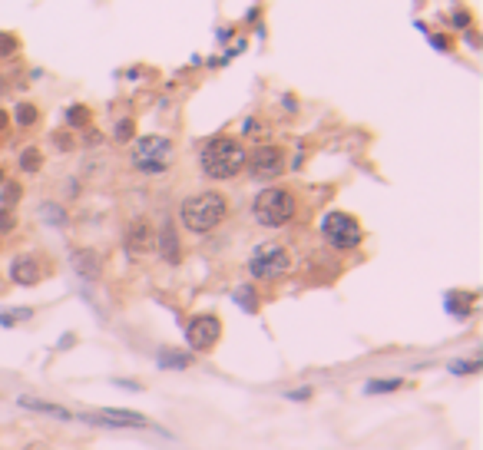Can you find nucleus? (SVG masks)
Instances as JSON below:
<instances>
[{
	"instance_id": "obj_1",
	"label": "nucleus",
	"mask_w": 483,
	"mask_h": 450,
	"mask_svg": "<svg viewBox=\"0 0 483 450\" xmlns=\"http://www.w3.org/2000/svg\"><path fill=\"white\" fill-rule=\"evenodd\" d=\"M202 173L209 179H235L245 169V146L239 139H229V136H215L209 143L202 146Z\"/></svg>"
},
{
	"instance_id": "obj_2",
	"label": "nucleus",
	"mask_w": 483,
	"mask_h": 450,
	"mask_svg": "<svg viewBox=\"0 0 483 450\" xmlns=\"http://www.w3.org/2000/svg\"><path fill=\"white\" fill-rule=\"evenodd\" d=\"M225 215H229V202L219 192H199V196L182 199L179 206V222L186 225V232H196V235L212 232Z\"/></svg>"
},
{
	"instance_id": "obj_3",
	"label": "nucleus",
	"mask_w": 483,
	"mask_h": 450,
	"mask_svg": "<svg viewBox=\"0 0 483 450\" xmlns=\"http://www.w3.org/2000/svg\"><path fill=\"white\" fill-rule=\"evenodd\" d=\"M295 209H298L295 196H291L288 189H282V186L262 189V192L255 196V202H252L255 222L265 225V229H282V225H288V222L295 219Z\"/></svg>"
},
{
	"instance_id": "obj_4",
	"label": "nucleus",
	"mask_w": 483,
	"mask_h": 450,
	"mask_svg": "<svg viewBox=\"0 0 483 450\" xmlns=\"http://www.w3.org/2000/svg\"><path fill=\"white\" fill-rule=\"evenodd\" d=\"M130 159L139 173L159 176V173H165L169 163H172V139H165V136H143V139L132 143Z\"/></svg>"
},
{
	"instance_id": "obj_5",
	"label": "nucleus",
	"mask_w": 483,
	"mask_h": 450,
	"mask_svg": "<svg viewBox=\"0 0 483 450\" xmlns=\"http://www.w3.org/2000/svg\"><path fill=\"white\" fill-rule=\"evenodd\" d=\"M291 268V255H288L285 245L278 242H265L258 245L252 255H249V272L262 282H272V278H282V275Z\"/></svg>"
},
{
	"instance_id": "obj_6",
	"label": "nucleus",
	"mask_w": 483,
	"mask_h": 450,
	"mask_svg": "<svg viewBox=\"0 0 483 450\" xmlns=\"http://www.w3.org/2000/svg\"><path fill=\"white\" fill-rule=\"evenodd\" d=\"M361 225L358 219L351 215H344V212H328L325 219H321V239L328 242L331 249H338V252H348V249H358L361 245Z\"/></svg>"
},
{
	"instance_id": "obj_7",
	"label": "nucleus",
	"mask_w": 483,
	"mask_h": 450,
	"mask_svg": "<svg viewBox=\"0 0 483 450\" xmlns=\"http://www.w3.org/2000/svg\"><path fill=\"white\" fill-rule=\"evenodd\" d=\"M222 338V321L215 318V315H199V318H192L186 325V344L192 348V351H212L215 344H219Z\"/></svg>"
},
{
	"instance_id": "obj_8",
	"label": "nucleus",
	"mask_w": 483,
	"mask_h": 450,
	"mask_svg": "<svg viewBox=\"0 0 483 450\" xmlns=\"http://www.w3.org/2000/svg\"><path fill=\"white\" fill-rule=\"evenodd\" d=\"M245 165H249L252 179L268 182V179H278L285 173V153L278 146H258L252 156H245Z\"/></svg>"
},
{
	"instance_id": "obj_9",
	"label": "nucleus",
	"mask_w": 483,
	"mask_h": 450,
	"mask_svg": "<svg viewBox=\"0 0 483 450\" xmlns=\"http://www.w3.org/2000/svg\"><path fill=\"white\" fill-rule=\"evenodd\" d=\"M83 420L99 427H149V420L136 411H99V414H83Z\"/></svg>"
},
{
	"instance_id": "obj_10",
	"label": "nucleus",
	"mask_w": 483,
	"mask_h": 450,
	"mask_svg": "<svg viewBox=\"0 0 483 450\" xmlns=\"http://www.w3.org/2000/svg\"><path fill=\"white\" fill-rule=\"evenodd\" d=\"M11 282L13 285H23L30 288L40 282V262L33 258V255H17L11 262Z\"/></svg>"
},
{
	"instance_id": "obj_11",
	"label": "nucleus",
	"mask_w": 483,
	"mask_h": 450,
	"mask_svg": "<svg viewBox=\"0 0 483 450\" xmlns=\"http://www.w3.org/2000/svg\"><path fill=\"white\" fill-rule=\"evenodd\" d=\"M126 249H130V255H143L153 249V229H149L146 219L130 222V229H126Z\"/></svg>"
},
{
	"instance_id": "obj_12",
	"label": "nucleus",
	"mask_w": 483,
	"mask_h": 450,
	"mask_svg": "<svg viewBox=\"0 0 483 450\" xmlns=\"http://www.w3.org/2000/svg\"><path fill=\"white\" fill-rule=\"evenodd\" d=\"M20 407L23 411H33V414H46V418L70 420V411H66V407L50 404V401H40V397H20Z\"/></svg>"
},
{
	"instance_id": "obj_13",
	"label": "nucleus",
	"mask_w": 483,
	"mask_h": 450,
	"mask_svg": "<svg viewBox=\"0 0 483 450\" xmlns=\"http://www.w3.org/2000/svg\"><path fill=\"white\" fill-rule=\"evenodd\" d=\"M159 252H163V258L169 265L179 262V235H176V229H172L169 222H165L163 232H159Z\"/></svg>"
},
{
	"instance_id": "obj_14",
	"label": "nucleus",
	"mask_w": 483,
	"mask_h": 450,
	"mask_svg": "<svg viewBox=\"0 0 483 450\" xmlns=\"http://www.w3.org/2000/svg\"><path fill=\"white\" fill-rule=\"evenodd\" d=\"M473 301H477V295H470V292H453V295L447 298V311H451V315H470Z\"/></svg>"
},
{
	"instance_id": "obj_15",
	"label": "nucleus",
	"mask_w": 483,
	"mask_h": 450,
	"mask_svg": "<svg viewBox=\"0 0 483 450\" xmlns=\"http://www.w3.org/2000/svg\"><path fill=\"white\" fill-rule=\"evenodd\" d=\"M156 361H159V368L182 371V368H189V361H192V358H189L186 351H172V348H165V351H159V358H156Z\"/></svg>"
},
{
	"instance_id": "obj_16",
	"label": "nucleus",
	"mask_w": 483,
	"mask_h": 450,
	"mask_svg": "<svg viewBox=\"0 0 483 450\" xmlns=\"http://www.w3.org/2000/svg\"><path fill=\"white\" fill-rule=\"evenodd\" d=\"M20 196H23L20 182H11V179H7V182L0 186V206H4V209H13V206L20 202Z\"/></svg>"
},
{
	"instance_id": "obj_17",
	"label": "nucleus",
	"mask_w": 483,
	"mask_h": 450,
	"mask_svg": "<svg viewBox=\"0 0 483 450\" xmlns=\"http://www.w3.org/2000/svg\"><path fill=\"white\" fill-rule=\"evenodd\" d=\"M73 265H77L80 275H89V278H96V272H99V262L93 252H77L73 255Z\"/></svg>"
},
{
	"instance_id": "obj_18",
	"label": "nucleus",
	"mask_w": 483,
	"mask_h": 450,
	"mask_svg": "<svg viewBox=\"0 0 483 450\" xmlns=\"http://www.w3.org/2000/svg\"><path fill=\"white\" fill-rule=\"evenodd\" d=\"M40 165H44V153H40V149H23L20 153V169L23 173H37V169H40Z\"/></svg>"
},
{
	"instance_id": "obj_19",
	"label": "nucleus",
	"mask_w": 483,
	"mask_h": 450,
	"mask_svg": "<svg viewBox=\"0 0 483 450\" xmlns=\"http://www.w3.org/2000/svg\"><path fill=\"white\" fill-rule=\"evenodd\" d=\"M235 305H242L245 308V311H258V298H255V292L252 288H239V292H235Z\"/></svg>"
},
{
	"instance_id": "obj_20",
	"label": "nucleus",
	"mask_w": 483,
	"mask_h": 450,
	"mask_svg": "<svg viewBox=\"0 0 483 450\" xmlns=\"http://www.w3.org/2000/svg\"><path fill=\"white\" fill-rule=\"evenodd\" d=\"M397 387H401V381L391 377V381H368L364 391H368V394H391V391H397Z\"/></svg>"
},
{
	"instance_id": "obj_21",
	"label": "nucleus",
	"mask_w": 483,
	"mask_h": 450,
	"mask_svg": "<svg viewBox=\"0 0 483 450\" xmlns=\"http://www.w3.org/2000/svg\"><path fill=\"white\" fill-rule=\"evenodd\" d=\"M66 123H70V126H87L89 110L87 106H70V110H66Z\"/></svg>"
},
{
	"instance_id": "obj_22",
	"label": "nucleus",
	"mask_w": 483,
	"mask_h": 450,
	"mask_svg": "<svg viewBox=\"0 0 483 450\" xmlns=\"http://www.w3.org/2000/svg\"><path fill=\"white\" fill-rule=\"evenodd\" d=\"M17 123H20V126H33V123H37V106L20 103V106H17Z\"/></svg>"
},
{
	"instance_id": "obj_23",
	"label": "nucleus",
	"mask_w": 483,
	"mask_h": 450,
	"mask_svg": "<svg viewBox=\"0 0 483 450\" xmlns=\"http://www.w3.org/2000/svg\"><path fill=\"white\" fill-rule=\"evenodd\" d=\"M23 318H33V311H30V308H17V311H4V315H0V325H17V321H23Z\"/></svg>"
},
{
	"instance_id": "obj_24",
	"label": "nucleus",
	"mask_w": 483,
	"mask_h": 450,
	"mask_svg": "<svg viewBox=\"0 0 483 450\" xmlns=\"http://www.w3.org/2000/svg\"><path fill=\"white\" fill-rule=\"evenodd\" d=\"M17 229V215H13V209H4L0 206V232H13Z\"/></svg>"
},
{
	"instance_id": "obj_25",
	"label": "nucleus",
	"mask_w": 483,
	"mask_h": 450,
	"mask_svg": "<svg viewBox=\"0 0 483 450\" xmlns=\"http://www.w3.org/2000/svg\"><path fill=\"white\" fill-rule=\"evenodd\" d=\"M113 136H116L120 143H130V139H132V120H120V123H116V132H113Z\"/></svg>"
},
{
	"instance_id": "obj_26",
	"label": "nucleus",
	"mask_w": 483,
	"mask_h": 450,
	"mask_svg": "<svg viewBox=\"0 0 483 450\" xmlns=\"http://www.w3.org/2000/svg\"><path fill=\"white\" fill-rule=\"evenodd\" d=\"M451 371L453 374H477L480 371V361H453Z\"/></svg>"
},
{
	"instance_id": "obj_27",
	"label": "nucleus",
	"mask_w": 483,
	"mask_h": 450,
	"mask_svg": "<svg viewBox=\"0 0 483 450\" xmlns=\"http://www.w3.org/2000/svg\"><path fill=\"white\" fill-rule=\"evenodd\" d=\"M13 50H17V40L7 37V33H0V56H11Z\"/></svg>"
},
{
	"instance_id": "obj_28",
	"label": "nucleus",
	"mask_w": 483,
	"mask_h": 450,
	"mask_svg": "<svg viewBox=\"0 0 483 450\" xmlns=\"http://www.w3.org/2000/svg\"><path fill=\"white\" fill-rule=\"evenodd\" d=\"M453 23H460V27H467V23H470V17H467V13H453Z\"/></svg>"
},
{
	"instance_id": "obj_29",
	"label": "nucleus",
	"mask_w": 483,
	"mask_h": 450,
	"mask_svg": "<svg viewBox=\"0 0 483 450\" xmlns=\"http://www.w3.org/2000/svg\"><path fill=\"white\" fill-rule=\"evenodd\" d=\"M7 123H11V116H7V110H0V132L7 130Z\"/></svg>"
},
{
	"instance_id": "obj_30",
	"label": "nucleus",
	"mask_w": 483,
	"mask_h": 450,
	"mask_svg": "<svg viewBox=\"0 0 483 450\" xmlns=\"http://www.w3.org/2000/svg\"><path fill=\"white\" fill-rule=\"evenodd\" d=\"M4 182H7V176H4V169H0V186H4Z\"/></svg>"
},
{
	"instance_id": "obj_31",
	"label": "nucleus",
	"mask_w": 483,
	"mask_h": 450,
	"mask_svg": "<svg viewBox=\"0 0 483 450\" xmlns=\"http://www.w3.org/2000/svg\"><path fill=\"white\" fill-rule=\"evenodd\" d=\"M27 450H40V447H27Z\"/></svg>"
},
{
	"instance_id": "obj_32",
	"label": "nucleus",
	"mask_w": 483,
	"mask_h": 450,
	"mask_svg": "<svg viewBox=\"0 0 483 450\" xmlns=\"http://www.w3.org/2000/svg\"><path fill=\"white\" fill-rule=\"evenodd\" d=\"M0 285H4V278H0Z\"/></svg>"
}]
</instances>
